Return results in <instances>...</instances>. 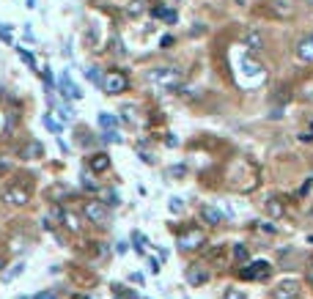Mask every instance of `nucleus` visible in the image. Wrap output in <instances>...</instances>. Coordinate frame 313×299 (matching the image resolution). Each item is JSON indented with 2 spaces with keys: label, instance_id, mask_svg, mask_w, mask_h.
Listing matches in <instances>:
<instances>
[{
  "label": "nucleus",
  "instance_id": "f8f14e48",
  "mask_svg": "<svg viewBox=\"0 0 313 299\" xmlns=\"http://www.w3.org/2000/svg\"><path fill=\"white\" fill-rule=\"evenodd\" d=\"M297 58L305 63H313V36H302L297 42Z\"/></svg>",
  "mask_w": 313,
  "mask_h": 299
},
{
  "label": "nucleus",
  "instance_id": "9b49d317",
  "mask_svg": "<svg viewBox=\"0 0 313 299\" xmlns=\"http://www.w3.org/2000/svg\"><path fill=\"white\" fill-rule=\"evenodd\" d=\"M242 42L247 44V50H250L253 55L264 50V36H261V33L256 31V28H250V31H245V33H242Z\"/></svg>",
  "mask_w": 313,
  "mask_h": 299
},
{
  "label": "nucleus",
  "instance_id": "2f4dec72",
  "mask_svg": "<svg viewBox=\"0 0 313 299\" xmlns=\"http://www.w3.org/2000/svg\"><path fill=\"white\" fill-rule=\"evenodd\" d=\"M83 187H85V190H91V192H94V190H96V181L91 179L88 173H83Z\"/></svg>",
  "mask_w": 313,
  "mask_h": 299
},
{
  "label": "nucleus",
  "instance_id": "bb28decb",
  "mask_svg": "<svg viewBox=\"0 0 313 299\" xmlns=\"http://www.w3.org/2000/svg\"><path fill=\"white\" fill-rule=\"evenodd\" d=\"M266 212H269L272 217H280L283 209H280V203H277V201H266Z\"/></svg>",
  "mask_w": 313,
  "mask_h": 299
},
{
  "label": "nucleus",
  "instance_id": "4468645a",
  "mask_svg": "<svg viewBox=\"0 0 313 299\" xmlns=\"http://www.w3.org/2000/svg\"><path fill=\"white\" fill-rule=\"evenodd\" d=\"M272 14H277V17H291L294 9H291V3H288V0H272Z\"/></svg>",
  "mask_w": 313,
  "mask_h": 299
},
{
  "label": "nucleus",
  "instance_id": "6e6552de",
  "mask_svg": "<svg viewBox=\"0 0 313 299\" xmlns=\"http://www.w3.org/2000/svg\"><path fill=\"white\" fill-rule=\"evenodd\" d=\"M297 291H299L297 280L288 277V280H283V283H277V285H275L272 296H275V299H294V296H297Z\"/></svg>",
  "mask_w": 313,
  "mask_h": 299
},
{
  "label": "nucleus",
  "instance_id": "a211bd4d",
  "mask_svg": "<svg viewBox=\"0 0 313 299\" xmlns=\"http://www.w3.org/2000/svg\"><path fill=\"white\" fill-rule=\"evenodd\" d=\"M99 126L104 129V132H113V129L118 126V118L110 115V113H99Z\"/></svg>",
  "mask_w": 313,
  "mask_h": 299
},
{
  "label": "nucleus",
  "instance_id": "aec40b11",
  "mask_svg": "<svg viewBox=\"0 0 313 299\" xmlns=\"http://www.w3.org/2000/svg\"><path fill=\"white\" fill-rule=\"evenodd\" d=\"M61 220L66 222L69 231H80V220H77V217H74L72 212H61Z\"/></svg>",
  "mask_w": 313,
  "mask_h": 299
},
{
  "label": "nucleus",
  "instance_id": "1a4fd4ad",
  "mask_svg": "<svg viewBox=\"0 0 313 299\" xmlns=\"http://www.w3.org/2000/svg\"><path fill=\"white\" fill-rule=\"evenodd\" d=\"M266 274H269V263L266 261H256L242 269V277L245 280H266Z\"/></svg>",
  "mask_w": 313,
  "mask_h": 299
},
{
  "label": "nucleus",
  "instance_id": "6ab92c4d",
  "mask_svg": "<svg viewBox=\"0 0 313 299\" xmlns=\"http://www.w3.org/2000/svg\"><path fill=\"white\" fill-rule=\"evenodd\" d=\"M17 55L22 58V63H25L28 69H33V72H36V61H33V55L25 50V47H17Z\"/></svg>",
  "mask_w": 313,
  "mask_h": 299
},
{
  "label": "nucleus",
  "instance_id": "7c9ffc66",
  "mask_svg": "<svg viewBox=\"0 0 313 299\" xmlns=\"http://www.w3.org/2000/svg\"><path fill=\"white\" fill-rule=\"evenodd\" d=\"M223 299H245V294H242L239 288H225V294H223Z\"/></svg>",
  "mask_w": 313,
  "mask_h": 299
},
{
  "label": "nucleus",
  "instance_id": "393cba45",
  "mask_svg": "<svg viewBox=\"0 0 313 299\" xmlns=\"http://www.w3.org/2000/svg\"><path fill=\"white\" fill-rule=\"evenodd\" d=\"M102 140H104V143H121L124 137H121L118 129H113V132H104V134H102Z\"/></svg>",
  "mask_w": 313,
  "mask_h": 299
},
{
  "label": "nucleus",
  "instance_id": "c9c22d12",
  "mask_svg": "<svg viewBox=\"0 0 313 299\" xmlns=\"http://www.w3.org/2000/svg\"><path fill=\"white\" fill-rule=\"evenodd\" d=\"M148 266H151V272H154V274L160 272V261H156V258H151V261H148Z\"/></svg>",
  "mask_w": 313,
  "mask_h": 299
},
{
  "label": "nucleus",
  "instance_id": "f704fd0d",
  "mask_svg": "<svg viewBox=\"0 0 313 299\" xmlns=\"http://www.w3.org/2000/svg\"><path fill=\"white\" fill-rule=\"evenodd\" d=\"M31 299H55V294H52V291H42V294H36V296H31Z\"/></svg>",
  "mask_w": 313,
  "mask_h": 299
},
{
  "label": "nucleus",
  "instance_id": "473e14b6",
  "mask_svg": "<svg viewBox=\"0 0 313 299\" xmlns=\"http://www.w3.org/2000/svg\"><path fill=\"white\" fill-rule=\"evenodd\" d=\"M39 154H44V148H42L39 143H33L31 148H28V157H39Z\"/></svg>",
  "mask_w": 313,
  "mask_h": 299
},
{
  "label": "nucleus",
  "instance_id": "58836bf2",
  "mask_svg": "<svg viewBox=\"0 0 313 299\" xmlns=\"http://www.w3.org/2000/svg\"><path fill=\"white\" fill-rule=\"evenodd\" d=\"M0 129H3V121H0Z\"/></svg>",
  "mask_w": 313,
  "mask_h": 299
},
{
  "label": "nucleus",
  "instance_id": "ddd939ff",
  "mask_svg": "<svg viewBox=\"0 0 313 299\" xmlns=\"http://www.w3.org/2000/svg\"><path fill=\"white\" fill-rule=\"evenodd\" d=\"M201 217H204L206 225H220V222H223V212H220L217 206H212V203H206V206L201 209Z\"/></svg>",
  "mask_w": 313,
  "mask_h": 299
},
{
  "label": "nucleus",
  "instance_id": "20e7f679",
  "mask_svg": "<svg viewBox=\"0 0 313 299\" xmlns=\"http://www.w3.org/2000/svg\"><path fill=\"white\" fill-rule=\"evenodd\" d=\"M242 72H245V77L250 80V85H258L261 80H264V66L256 61L253 55H245L242 58Z\"/></svg>",
  "mask_w": 313,
  "mask_h": 299
},
{
  "label": "nucleus",
  "instance_id": "dca6fc26",
  "mask_svg": "<svg viewBox=\"0 0 313 299\" xmlns=\"http://www.w3.org/2000/svg\"><path fill=\"white\" fill-rule=\"evenodd\" d=\"M107 168H110V157L107 154H94L91 157V171L102 173V171H107Z\"/></svg>",
  "mask_w": 313,
  "mask_h": 299
},
{
  "label": "nucleus",
  "instance_id": "2eb2a0df",
  "mask_svg": "<svg viewBox=\"0 0 313 299\" xmlns=\"http://www.w3.org/2000/svg\"><path fill=\"white\" fill-rule=\"evenodd\" d=\"M52 115H58V118L63 121V124H69V121H74V110L69 107L66 102H61V104H55V113Z\"/></svg>",
  "mask_w": 313,
  "mask_h": 299
},
{
  "label": "nucleus",
  "instance_id": "4be33fe9",
  "mask_svg": "<svg viewBox=\"0 0 313 299\" xmlns=\"http://www.w3.org/2000/svg\"><path fill=\"white\" fill-rule=\"evenodd\" d=\"M42 121H44V126H47L50 132H55V134L61 132V124H58V121L52 118V113H44V115H42Z\"/></svg>",
  "mask_w": 313,
  "mask_h": 299
},
{
  "label": "nucleus",
  "instance_id": "a878e982",
  "mask_svg": "<svg viewBox=\"0 0 313 299\" xmlns=\"http://www.w3.org/2000/svg\"><path fill=\"white\" fill-rule=\"evenodd\" d=\"M22 269H25V263H22V261H20V263H14V266H11L9 272H6V280H14L17 274H22Z\"/></svg>",
  "mask_w": 313,
  "mask_h": 299
},
{
  "label": "nucleus",
  "instance_id": "412c9836",
  "mask_svg": "<svg viewBox=\"0 0 313 299\" xmlns=\"http://www.w3.org/2000/svg\"><path fill=\"white\" fill-rule=\"evenodd\" d=\"M85 77H88V80H91V83H94V85H102V77H104V74H102V69H99V66H88V72H85Z\"/></svg>",
  "mask_w": 313,
  "mask_h": 299
},
{
  "label": "nucleus",
  "instance_id": "b1692460",
  "mask_svg": "<svg viewBox=\"0 0 313 299\" xmlns=\"http://www.w3.org/2000/svg\"><path fill=\"white\" fill-rule=\"evenodd\" d=\"M247 255H250V253H247L245 244H236V247H234V258H236L239 263H245V261H247Z\"/></svg>",
  "mask_w": 313,
  "mask_h": 299
},
{
  "label": "nucleus",
  "instance_id": "f03ea898",
  "mask_svg": "<svg viewBox=\"0 0 313 299\" xmlns=\"http://www.w3.org/2000/svg\"><path fill=\"white\" fill-rule=\"evenodd\" d=\"M0 201H3L6 206H25V203L31 201V190H28V187H20V184L6 187L3 195H0Z\"/></svg>",
  "mask_w": 313,
  "mask_h": 299
},
{
  "label": "nucleus",
  "instance_id": "c756f323",
  "mask_svg": "<svg viewBox=\"0 0 313 299\" xmlns=\"http://www.w3.org/2000/svg\"><path fill=\"white\" fill-rule=\"evenodd\" d=\"M104 206H118V195H115L113 190L104 192Z\"/></svg>",
  "mask_w": 313,
  "mask_h": 299
},
{
  "label": "nucleus",
  "instance_id": "4c0bfd02",
  "mask_svg": "<svg viewBox=\"0 0 313 299\" xmlns=\"http://www.w3.org/2000/svg\"><path fill=\"white\" fill-rule=\"evenodd\" d=\"M20 299H31V296H20Z\"/></svg>",
  "mask_w": 313,
  "mask_h": 299
},
{
  "label": "nucleus",
  "instance_id": "f257e3e1",
  "mask_svg": "<svg viewBox=\"0 0 313 299\" xmlns=\"http://www.w3.org/2000/svg\"><path fill=\"white\" fill-rule=\"evenodd\" d=\"M148 83L156 91H179L182 88V72L176 66H160L148 72Z\"/></svg>",
  "mask_w": 313,
  "mask_h": 299
},
{
  "label": "nucleus",
  "instance_id": "5701e85b",
  "mask_svg": "<svg viewBox=\"0 0 313 299\" xmlns=\"http://www.w3.org/2000/svg\"><path fill=\"white\" fill-rule=\"evenodd\" d=\"M132 244H135L137 253H143V247H146V236H143L140 231H135V233H132Z\"/></svg>",
  "mask_w": 313,
  "mask_h": 299
},
{
  "label": "nucleus",
  "instance_id": "9d476101",
  "mask_svg": "<svg viewBox=\"0 0 313 299\" xmlns=\"http://www.w3.org/2000/svg\"><path fill=\"white\" fill-rule=\"evenodd\" d=\"M184 277H187V283H190V285H206L209 272H206L204 266H198V263H193V266L184 269Z\"/></svg>",
  "mask_w": 313,
  "mask_h": 299
},
{
  "label": "nucleus",
  "instance_id": "cd10ccee",
  "mask_svg": "<svg viewBox=\"0 0 313 299\" xmlns=\"http://www.w3.org/2000/svg\"><path fill=\"white\" fill-rule=\"evenodd\" d=\"M171 212L173 214H182L184 212V201H182V198H171Z\"/></svg>",
  "mask_w": 313,
  "mask_h": 299
},
{
  "label": "nucleus",
  "instance_id": "423d86ee",
  "mask_svg": "<svg viewBox=\"0 0 313 299\" xmlns=\"http://www.w3.org/2000/svg\"><path fill=\"white\" fill-rule=\"evenodd\" d=\"M204 239H206V233L201 231V228H193V231H187V233H182L179 236V250H195V247H201L204 244Z\"/></svg>",
  "mask_w": 313,
  "mask_h": 299
},
{
  "label": "nucleus",
  "instance_id": "f3484780",
  "mask_svg": "<svg viewBox=\"0 0 313 299\" xmlns=\"http://www.w3.org/2000/svg\"><path fill=\"white\" fill-rule=\"evenodd\" d=\"M151 14H154V17H160V20H165L168 25H173V22H176V11H173V9H165V6H162V9L156 6Z\"/></svg>",
  "mask_w": 313,
  "mask_h": 299
},
{
  "label": "nucleus",
  "instance_id": "7ed1b4c3",
  "mask_svg": "<svg viewBox=\"0 0 313 299\" xmlns=\"http://www.w3.org/2000/svg\"><path fill=\"white\" fill-rule=\"evenodd\" d=\"M126 85H129V83H126V77H124L121 72H107V74L102 77V91L110 93V96H115V93H124Z\"/></svg>",
  "mask_w": 313,
  "mask_h": 299
},
{
  "label": "nucleus",
  "instance_id": "39448f33",
  "mask_svg": "<svg viewBox=\"0 0 313 299\" xmlns=\"http://www.w3.org/2000/svg\"><path fill=\"white\" fill-rule=\"evenodd\" d=\"M85 217H88L94 225H107V220H110V212H107V206L99 201H91V203H85Z\"/></svg>",
  "mask_w": 313,
  "mask_h": 299
},
{
  "label": "nucleus",
  "instance_id": "72a5a7b5",
  "mask_svg": "<svg viewBox=\"0 0 313 299\" xmlns=\"http://www.w3.org/2000/svg\"><path fill=\"white\" fill-rule=\"evenodd\" d=\"M143 3H146V0H135V3H132V9H129V14L135 17L137 11H143Z\"/></svg>",
  "mask_w": 313,
  "mask_h": 299
},
{
  "label": "nucleus",
  "instance_id": "c85d7f7f",
  "mask_svg": "<svg viewBox=\"0 0 313 299\" xmlns=\"http://www.w3.org/2000/svg\"><path fill=\"white\" fill-rule=\"evenodd\" d=\"M0 39H3L6 44H11V25H6V22H0Z\"/></svg>",
  "mask_w": 313,
  "mask_h": 299
},
{
  "label": "nucleus",
  "instance_id": "0eeeda50",
  "mask_svg": "<svg viewBox=\"0 0 313 299\" xmlns=\"http://www.w3.org/2000/svg\"><path fill=\"white\" fill-rule=\"evenodd\" d=\"M58 88H61L63 99H83V91H80V85L72 80L69 72H63L61 77H58Z\"/></svg>",
  "mask_w": 313,
  "mask_h": 299
},
{
  "label": "nucleus",
  "instance_id": "e433bc0d",
  "mask_svg": "<svg viewBox=\"0 0 313 299\" xmlns=\"http://www.w3.org/2000/svg\"><path fill=\"white\" fill-rule=\"evenodd\" d=\"M308 277H310V283H313V261H310V266H308Z\"/></svg>",
  "mask_w": 313,
  "mask_h": 299
}]
</instances>
